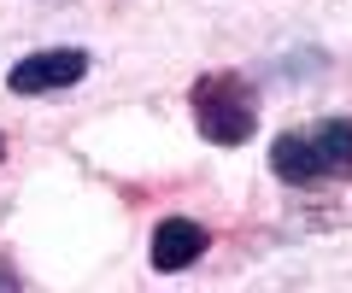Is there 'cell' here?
Here are the masks:
<instances>
[{
	"instance_id": "obj_4",
	"label": "cell",
	"mask_w": 352,
	"mask_h": 293,
	"mask_svg": "<svg viewBox=\"0 0 352 293\" xmlns=\"http://www.w3.org/2000/svg\"><path fill=\"white\" fill-rule=\"evenodd\" d=\"M206 246H212V235H206L194 217H164L159 229H153L147 258H153V270H159V276H176V270H188Z\"/></svg>"
},
{
	"instance_id": "obj_5",
	"label": "cell",
	"mask_w": 352,
	"mask_h": 293,
	"mask_svg": "<svg viewBox=\"0 0 352 293\" xmlns=\"http://www.w3.org/2000/svg\"><path fill=\"white\" fill-rule=\"evenodd\" d=\"M12 288H24V281H18L12 270H0V293H12Z\"/></svg>"
},
{
	"instance_id": "obj_1",
	"label": "cell",
	"mask_w": 352,
	"mask_h": 293,
	"mask_svg": "<svg viewBox=\"0 0 352 293\" xmlns=\"http://www.w3.org/2000/svg\"><path fill=\"white\" fill-rule=\"evenodd\" d=\"M270 176L288 188H329L352 176V117H317L270 141Z\"/></svg>"
},
{
	"instance_id": "obj_2",
	"label": "cell",
	"mask_w": 352,
	"mask_h": 293,
	"mask_svg": "<svg viewBox=\"0 0 352 293\" xmlns=\"http://www.w3.org/2000/svg\"><path fill=\"white\" fill-rule=\"evenodd\" d=\"M188 112L212 147H247L258 129V94L241 71H200L188 89Z\"/></svg>"
},
{
	"instance_id": "obj_6",
	"label": "cell",
	"mask_w": 352,
	"mask_h": 293,
	"mask_svg": "<svg viewBox=\"0 0 352 293\" xmlns=\"http://www.w3.org/2000/svg\"><path fill=\"white\" fill-rule=\"evenodd\" d=\"M0 159H6V135H0Z\"/></svg>"
},
{
	"instance_id": "obj_3",
	"label": "cell",
	"mask_w": 352,
	"mask_h": 293,
	"mask_svg": "<svg viewBox=\"0 0 352 293\" xmlns=\"http://www.w3.org/2000/svg\"><path fill=\"white\" fill-rule=\"evenodd\" d=\"M88 77V53L82 47H47V53H30L6 71V89L12 94H59V89H76Z\"/></svg>"
}]
</instances>
